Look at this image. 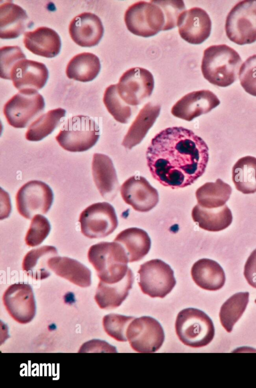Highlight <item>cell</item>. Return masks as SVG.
I'll return each instance as SVG.
<instances>
[{
  "instance_id": "obj_36",
  "label": "cell",
  "mask_w": 256,
  "mask_h": 388,
  "mask_svg": "<svg viewBox=\"0 0 256 388\" xmlns=\"http://www.w3.org/2000/svg\"><path fill=\"white\" fill-rule=\"evenodd\" d=\"M134 318V316L111 314L105 316L102 320L104 328L110 337L118 342H126L127 328Z\"/></svg>"
},
{
  "instance_id": "obj_40",
  "label": "cell",
  "mask_w": 256,
  "mask_h": 388,
  "mask_svg": "<svg viewBox=\"0 0 256 388\" xmlns=\"http://www.w3.org/2000/svg\"><path fill=\"white\" fill-rule=\"evenodd\" d=\"M161 6L166 20V30L177 26L178 18L185 11L186 8L183 0H158Z\"/></svg>"
},
{
  "instance_id": "obj_24",
  "label": "cell",
  "mask_w": 256,
  "mask_h": 388,
  "mask_svg": "<svg viewBox=\"0 0 256 388\" xmlns=\"http://www.w3.org/2000/svg\"><path fill=\"white\" fill-rule=\"evenodd\" d=\"M48 266L56 275L82 288L91 284V272L78 260L58 256L48 260Z\"/></svg>"
},
{
  "instance_id": "obj_7",
  "label": "cell",
  "mask_w": 256,
  "mask_h": 388,
  "mask_svg": "<svg viewBox=\"0 0 256 388\" xmlns=\"http://www.w3.org/2000/svg\"><path fill=\"white\" fill-rule=\"evenodd\" d=\"M225 30L230 40L238 44L256 41V0L236 4L227 15Z\"/></svg>"
},
{
  "instance_id": "obj_35",
  "label": "cell",
  "mask_w": 256,
  "mask_h": 388,
  "mask_svg": "<svg viewBox=\"0 0 256 388\" xmlns=\"http://www.w3.org/2000/svg\"><path fill=\"white\" fill-rule=\"evenodd\" d=\"M103 102L108 112L117 122L122 124L128 122L132 114V108L120 96L116 84L106 88Z\"/></svg>"
},
{
  "instance_id": "obj_31",
  "label": "cell",
  "mask_w": 256,
  "mask_h": 388,
  "mask_svg": "<svg viewBox=\"0 0 256 388\" xmlns=\"http://www.w3.org/2000/svg\"><path fill=\"white\" fill-rule=\"evenodd\" d=\"M232 192L231 186L220 178L207 182L196 192L198 204L206 208H214L226 204Z\"/></svg>"
},
{
  "instance_id": "obj_29",
  "label": "cell",
  "mask_w": 256,
  "mask_h": 388,
  "mask_svg": "<svg viewBox=\"0 0 256 388\" xmlns=\"http://www.w3.org/2000/svg\"><path fill=\"white\" fill-rule=\"evenodd\" d=\"M58 256L56 248L44 246L28 252L24 258L22 268L27 275L36 280H42L50 276L48 260Z\"/></svg>"
},
{
  "instance_id": "obj_26",
  "label": "cell",
  "mask_w": 256,
  "mask_h": 388,
  "mask_svg": "<svg viewBox=\"0 0 256 388\" xmlns=\"http://www.w3.org/2000/svg\"><path fill=\"white\" fill-rule=\"evenodd\" d=\"M160 111L159 104H154L150 102L146 104L129 128L122 145L126 148L132 149L139 144L155 122Z\"/></svg>"
},
{
  "instance_id": "obj_11",
  "label": "cell",
  "mask_w": 256,
  "mask_h": 388,
  "mask_svg": "<svg viewBox=\"0 0 256 388\" xmlns=\"http://www.w3.org/2000/svg\"><path fill=\"white\" fill-rule=\"evenodd\" d=\"M126 338L132 348L138 352L150 353L158 350L164 340L160 322L150 316L134 318L126 330Z\"/></svg>"
},
{
  "instance_id": "obj_28",
  "label": "cell",
  "mask_w": 256,
  "mask_h": 388,
  "mask_svg": "<svg viewBox=\"0 0 256 388\" xmlns=\"http://www.w3.org/2000/svg\"><path fill=\"white\" fill-rule=\"evenodd\" d=\"M114 242L122 246L130 262L141 260L148 254L151 246L150 239L147 232L137 228H128L122 231Z\"/></svg>"
},
{
  "instance_id": "obj_10",
  "label": "cell",
  "mask_w": 256,
  "mask_h": 388,
  "mask_svg": "<svg viewBox=\"0 0 256 388\" xmlns=\"http://www.w3.org/2000/svg\"><path fill=\"white\" fill-rule=\"evenodd\" d=\"M78 221L82 233L90 238L107 236L118 225L115 210L107 202L90 205L82 212Z\"/></svg>"
},
{
  "instance_id": "obj_20",
  "label": "cell",
  "mask_w": 256,
  "mask_h": 388,
  "mask_svg": "<svg viewBox=\"0 0 256 388\" xmlns=\"http://www.w3.org/2000/svg\"><path fill=\"white\" fill-rule=\"evenodd\" d=\"M92 166L94 181L100 194L105 200H112L118 192L120 184L111 158L106 154L94 153Z\"/></svg>"
},
{
  "instance_id": "obj_9",
  "label": "cell",
  "mask_w": 256,
  "mask_h": 388,
  "mask_svg": "<svg viewBox=\"0 0 256 388\" xmlns=\"http://www.w3.org/2000/svg\"><path fill=\"white\" fill-rule=\"evenodd\" d=\"M44 108L42 96L34 90H20L4 104L3 112L8 124L24 128Z\"/></svg>"
},
{
  "instance_id": "obj_42",
  "label": "cell",
  "mask_w": 256,
  "mask_h": 388,
  "mask_svg": "<svg viewBox=\"0 0 256 388\" xmlns=\"http://www.w3.org/2000/svg\"><path fill=\"white\" fill-rule=\"evenodd\" d=\"M244 274L248 284L256 288V248L251 252L246 262Z\"/></svg>"
},
{
  "instance_id": "obj_15",
  "label": "cell",
  "mask_w": 256,
  "mask_h": 388,
  "mask_svg": "<svg viewBox=\"0 0 256 388\" xmlns=\"http://www.w3.org/2000/svg\"><path fill=\"white\" fill-rule=\"evenodd\" d=\"M120 192L124 202L140 212L150 211L159 200L157 190L142 176L129 178L121 186Z\"/></svg>"
},
{
  "instance_id": "obj_1",
  "label": "cell",
  "mask_w": 256,
  "mask_h": 388,
  "mask_svg": "<svg viewBox=\"0 0 256 388\" xmlns=\"http://www.w3.org/2000/svg\"><path fill=\"white\" fill-rule=\"evenodd\" d=\"M208 148L192 130L182 127L165 128L152 140L146 152L153 178L173 189L194 183L204 172Z\"/></svg>"
},
{
  "instance_id": "obj_39",
  "label": "cell",
  "mask_w": 256,
  "mask_h": 388,
  "mask_svg": "<svg viewBox=\"0 0 256 388\" xmlns=\"http://www.w3.org/2000/svg\"><path fill=\"white\" fill-rule=\"evenodd\" d=\"M238 76L245 91L256 96V54L250 56L242 64Z\"/></svg>"
},
{
  "instance_id": "obj_19",
  "label": "cell",
  "mask_w": 256,
  "mask_h": 388,
  "mask_svg": "<svg viewBox=\"0 0 256 388\" xmlns=\"http://www.w3.org/2000/svg\"><path fill=\"white\" fill-rule=\"evenodd\" d=\"M68 30L72 39L77 44L91 47L98 44L104 29L98 16L91 12H84L72 20Z\"/></svg>"
},
{
  "instance_id": "obj_22",
  "label": "cell",
  "mask_w": 256,
  "mask_h": 388,
  "mask_svg": "<svg viewBox=\"0 0 256 388\" xmlns=\"http://www.w3.org/2000/svg\"><path fill=\"white\" fill-rule=\"evenodd\" d=\"M134 281V274L130 268L125 277L118 282L108 284L100 281L94 296L99 307L111 309L120 306L128 296Z\"/></svg>"
},
{
  "instance_id": "obj_12",
  "label": "cell",
  "mask_w": 256,
  "mask_h": 388,
  "mask_svg": "<svg viewBox=\"0 0 256 388\" xmlns=\"http://www.w3.org/2000/svg\"><path fill=\"white\" fill-rule=\"evenodd\" d=\"M53 198L52 191L46 184L40 180H30L24 184L16 194L17 210L22 216L30 220L35 215L46 214Z\"/></svg>"
},
{
  "instance_id": "obj_6",
  "label": "cell",
  "mask_w": 256,
  "mask_h": 388,
  "mask_svg": "<svg viewBox=\"0 0 256 388\" xmlns=\"http://www.w3.org/2000/svg\"><path fill=\"white\" fill-rule=\"evenodd\" d=\"M100 136L98 124L90 117L78 115L68 118L56 139L64 150L82 152L92 148Z\"/></svg>"
},
{
  "instance_id": "obj_32",
  "label": "cell",
  "mask_w": 256,
  "mask_h": 388,
  "mask_svg": "<svg viewBox=\"0 0 256 388\" xmlns=\"http://www.w3.org/2000/svg\"><path fill=\"white\" fill-rule=\"evenodd\" d=\"M232 180L236 188L244 194L256 192V158L247 156L240 158L232 169Z\"/></svg>"
},
{
  "instance_id": "obj_25",
  "label": "cell",
  "mask_w": 256,
  "mask_h": 388,
  "mask_svg": "<svg viewBox=\"0 0 256 388\" xmlns=\"http://www.w3.org/2000/svg\"><path fill=\"white\" fill-rule=\"evenodd\" d=\"M28 16L20 6L6 2L0 6V38H18L28 26Z\"/></svg>"
},
{
  "instance_id": "obj_14",
  "label": "cell",
  "mask_w": 256,
  "mask_h": 388,
  "mask_svg": "<svg viewBox=\"0 0 256 388\" xmlns=\"http://www.w3.org/2000/svg\"><path fill=\"white\" fill-rule=\"evenodd\" d=\"M2 300L10 316L20 324L30 322L36 314V302L31 286L26 284H14L8 287Z\"/></svg>"
},
{
  "instance_id": "obj_17",
  "label": "cell",
  "mask_w": 256,
  "mask_h": 388,
  "mask_svg": "<svg viewBox=\"0 0 256 388\" xmlns=\"http://www.w3.org/2000/svg\"><path fill=\"white\" fill-rule=\"evenodd\" d=\"M181 38L192 44H200L210 35L212 22L208 13L200 8L194 7L184 11L178 22Z\"/></svg>"
},
{
  "instance_id": "obj_18",
  "label": "cell",
  "mask_w": 256,
  "mask_h": 388,
  "mask_svg": "<svg viewBox=\"0 0 256 388\" xmlns=\"http://www.w3.org/2000/svg\"><path fill=\"white\" fill-rule=\"evenodd\" d=\"M48 76V72L45 64L26 58L18 62L10 73V80L19 91H38L45 85Z\"/></svg>"
},
{
  "instance_id": "obj_5",
  "label": "cell",
  "mask_w": 256,
  "mask_h": 388,
  "mask_svg": "<svg viewBox=\"0 0 256 388\" xmlns=\"http://www.w3.org/2000/svg\"><path fill=\"white\" fill-rule=\"evenodd\" d=\"M124 18L128 30L136 36L147 38L166 30V18L158 0L132 4L126 11Z\"/></svg>"
},
{
  "instance_id": "obj_21",
  "label": "cell",
  "mask_w": 256,
  "mask_h": 388,
  "mask_svg": "<svg viewBox=\"0 0 256 388\" xmlns=\"http://www.w3.org/2000/svg\"><path fill=\"white\" fill-rule=\"evenodd\" d=\"M24 44L32 53L43 57L51 58L59 53L61 47L60 38L54 30L39 27L32 32L24 34Z\"/></svg>"
},
{
  "instance_id": "obj_41",
  "label": "cell",
  "mask_w": 256,
  "mask_h": 388,
  "mask_svg": "<svg viewBox=\"0 0 256 388\" xmlns=\"http://www.w3.org/2000/svg\"><path fill=\"white\" fill-rule=\"evenodd\" d=\"M114 346L99 340H89L81 346L78 352H116Z\"/></svg>"
},
{
  "instance_id": "obj_38",
  "label": "cell",
  "mask_w": 256,
  "mask_h": 388,
  "mask_svg": "<svg viewBox=\"0 0 256 388\" xmlns=\"http://www.w3.org/2000/svg\"><path fill=\"white\" fill-rule=\"evenodd\" d=\"M0 78L10 80L11 71L14 65L26 57L18 46H4L0 49Z\"/></svg>"
},
{
  "instance_id": "obj_34",
  "label": "cell",
  "mask_w": 256,
  "mask_h": 388,
  "mask_svg": "<svg viewBox=\"0 0 256 388\" xmlns=\"http://www.w3.org/2000/svg\"><path fill=\"white\" fill-rule=\"evenodd\" d=\"M249 301L248 292H239L228 298L222 306L219 314L220 323L230 332L245 311Z\"/></svg>"
},
{
  "instance_id": "obj_23",
  "label": "cell",
  "mask_w": 256,
  "mask_h": 388,
  "mask_svg": "<svg viewBox=\"0 0 256 388\" xmlns=\"http://www.w3.org/2000/svg\"><path fill=\"white\" fill-rule=\"evenodd\" d=\"M191 276L197 286L208 290H218L226 282L222 267L216 262L208 258H202L195 262L191 269Z\"/></svg>"
},
{
  "instance_id": "obj_30",
  "label": "cell",
  "mask_w": 256,
  "mask_h": 388,
  "mask_svg": "<svg viewBox=\"0 0 256 388\" xmlns=\"http://www.w3.org/2000/svg\"><path fill=\"white\" fill-rule=\"evenodd\" d=\"M100 69L98 58L92 53L84 52L76 55L70 60L66 72L70 79L88 82L96 78Z\"/></svg>"
},
{
  "instance_id": "obj_43",
  "label": "cell",
  "mask_w": 256,
  "mask_h": 388,
  "mask_svg": "<svg viewBox=\"0 0 256 388\" xmlns=\"http://www.w3.org/2000/svg\"><path fill=\"white\" fill-rule=\"evenodd\" d=\"M254 302L255 303H256V299L254 300Z\"/></svg>"
},
{
  "instance_id": "obj_3",
  "label": "cell",
  "mask_w": 256,
  "mask_h": 388,
  "mask_svg": "<svg viewBox=\"0 0 256 388\" xmlns=\"http://www.w3.org/2000/svg\"><path fill=\"white\" fill-rule=\"evenodd\" d=\"M88 258L102 282H118L127 274L128 258L124 248L117 242H102L92 246Z\"/></svg>"
},
{
  "instance_id": "obj_37",
  "label": "cell",
  "mask_w": 256,
  "mask_h": 388,
  "mask_svg": "<svg viewBox=\"0 0 256 388\" xmlns=\"http://www.w3.org/2000/svg\"><path fill=\"white\" fill-rule=\"evenodd\" d=\"M50 230V226L48 219L42 215H36L32 220L25 237L26 244L31 247L40 244L48 236Z\"/></svg>"
},
{
  "instance_id": "obj_8",
  "label": "cell",
  "mask_w": 256,
  "mask_h": 388,
  "mask_svg": "<svg viewBox=\"0 0 256 388\" xmlns=\"http://www.w3.org/2000/svg\"><path fill=\"white\" fill-rule=\"evenodd\" d=\"M138 272L141 290L151 298H164L176 284L173 270L160 259L145 262L140 266Z\"/></svg>"
},
{
  "instance_id": "obj_27",
  "label": "cell",
  "mask_w": 256,
  "mask_h": 388,
  "mask_svg": "<svg viewBox=\"0 0 256 388\" xmlns=\"http://www.w3.org/2000/svg\"><path fill=\"white\" fill-rule=\"evenodd\" d=\"M192 216L200 228L210 232L224 230L232 221V213L226 204L218 208H206L197 204L192 210Z\"/></svg>"
},
{
  "instance_id": "obj_2",
  "label": "cell",
  "mask_w": 256,
  "mask_h": 388,
  "mask_svg": "<svg viewBox=\"0 0 256 388\" xmlns=\"http://www.w3.org/2000/svg\"><path fill=\"white\" fill-rule=\"evenodd\" d=\"M242 60L239 54L225 44L211 46L204 52L201 70L210 83L226 87L237 80Z\"/></svg>"
},
{
  "instance_id": "obj_13",
  "label": "cell",
  "mask_w": 256,
  "mask_h": 388,
  "mask_svg": "<svg viewBox=\"0 0 256 388\" xmlns=\"http://www.w3.org/2000/svg\"><path fill=\"white\" fill-rule=\"evenodd\" d=\"M154 88L152 74L142 68H132L125 72L116 84L120 98L128 105L136 106L151 95Z\"/></svg>"
},
{
  "instance_id": "obj_16",
  "label": "cell",
  "mask_w": 256,
  "mask_h": 388,
  "mask_svg": "<svg viewBox=\"0 0 256 388\" xmlns=\"http://www.w3.org/2000/svg\"><path fill=\"white\" fill-rule=\"evenodd\" d=\"M220 104L216 96L209 90L194 91L179 100L172 107L171 112L176 118L191 121L208 113Z\"/></svg>"
},
{
  "instance_id": "obj_33",
  "label": "cell",
  "mask_w": 256,
  "mask_h": 388,
  "mask_svg": "<svg viewBox=\"0 0 256 388\" xmlns=\"http://www.w3.org/2000/svg\"><path fill=\"white\" fill-rule=\"evenodd\" d=\"M66 111L59 108L52 110L39 116L28 128L26 138L29 141L37 142L50 134L65 116Z\"/></svg>"
},
{
  "instance_id": "obj_4",
  "label": "cell",
  "mask_w": 256,
  "mask_h": 388,
  "mask_svg": "<svg viewBox=\"0 0 256 388\" xmlns=\"http://www.w3.org/2000/svg\"><path fill=\"white\" fill-rule=\"evenodd\" d=\"M175 329L178 338L184 344L194 348L208 344L213 340L215 332L210 318L195 308H187L179 312Z\"/></svg>"
}]
</instances>
